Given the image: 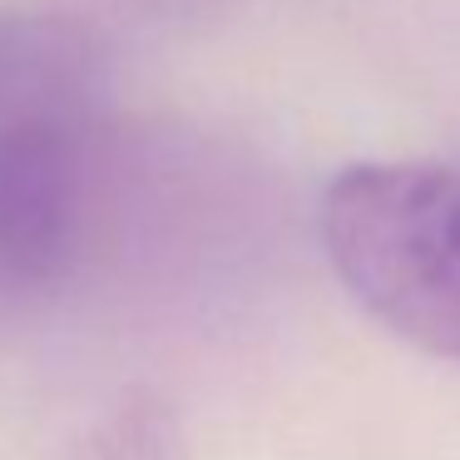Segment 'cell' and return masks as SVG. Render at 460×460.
Returning <instances> with one entry per match:
<instances>
[{
	"label": "cell",
	"mask_w": 460,
	"mask_h": 460,
	"mask_svg": "<svg viewBox=\"0 0 460 460\" xmlns=\"http://www.w3.org/2000/svg\"><path fill=\"white\" fill-rule=\"evenodd\" d=\"M94 154V55L65 21H0V288L70 262Z\"/></svg>",
	"instance_id": "obj_1"
},
{
	"label": "cell",
	"mask_w": 460,
	"mask_h": 460,
	"mask_svg": "<svg viewBox=\"0 0 460 460\" xmlns=\"http://www.w3.org/2000/svg\"><path fill=\"white\" fill-rule=\"evenodd\" d=\"M341 288L401 341L460 361V169L351 164L322 193Z\"/></svg>",
	"instance_id": "obj_2"
},
{
	"label": "cell",
	"mask_w": 460,
	"mask_h": 460,
	"mask_svg": "<svg viewBox=\"0 0 460 460\" xmlns=\"http://www.w3.org/2000/svg\"><path fill=\"white\" fill-rule=\"evenodd\" d=\"M70 460H193L173 406L159 396H124L80 436Z\"/></svg>",
	"instance_id": "obj_3"
}]
</instances>
